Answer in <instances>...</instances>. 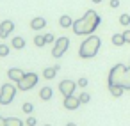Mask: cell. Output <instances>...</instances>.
<instances>
[{"mask_svg": "<svg viewBox=\"0 0 130 126\" xmlns=\"http://www.w3.org/2000/svg\"><path fill=\"white\" fill-rule=\"evenodd\" d=\"M100 16H98V13H94L93 9H89V11H86L84 13V16L82 18H78V20H75L73 22V32L77 34V36H91V34H94V30L98 29V25H100Z\"/></svg>", "mask_w": 130, "mask_h": 126, "instance_id": "cell-1", "label": "cell"}, {"mask_svg": "<svg viewBox=\"0 0 130 126\" xmlns=\"http://www.w3.org/2000/svg\"><path fill=\"white\" fill-rule=\"evenodd\" d=\"M109 85H121L125 91L130 89V66L116 64L109 73Z\"/></svg>", "mask_w": 130, "mask_h": 126, "instance_id": "cell-2", "label": "cell"}, {"mask_svg": "<svg viewBox=\"0 0 130 126\" xmlns=\"http://www.w3.org/2000/svg\"><path fill=\"white\" fill-rule=\"evenodd\" d=\"M100 46H102V39H100L98 36L91 34V36H87V37L82 41L80 50H78V55H80L82 59H93V57L98 53Z\"/></svg>", "mask_w": 130, "mask_h": 126, "instance_id": "cell-3", "label": "cell"}, {"mask_svg": "<svg viewBox=\"0 0 130 126\" xmlns=\"http://www.w3.org/2000/svg\"><path fill=\"white\" fill-rule=\"evenodd\" d=\"M18 92V87L13 85V83H4L0 87V105H9L13 103L14 96Z\"/></svg>", "mask_w": 130, "mask_h": 126, "instance_id": "cell-4", "label": "cell"}, {"mask_svg": "<svg viewBox=\"0 0 130 126\" xmlns=\"http://www.w3.org/2000/svg\"><path fill=\"white\" fill-rule=\"evenodd\" d=\"M68 48H70V39H68L66 36L57 37L55 43H54V48H52V55H54L55 59H59V57H62V55L68 52Z\"/></svg>", "mask_w": 130, "mask_h": 126, "instance_id": "cell-5", "label": "cell"}, {"mask_svg": "<svg viewBox=\"0 0 130 126\" xmlns=\"http://www.w3.org/2000/svg\"><path fill=\"white\" fill-rule=\"evenodd\" d=\"M38 80H39L38 73H25V76H23L20 82H16V87H18L20 91H30L32 87H36Z\"/></svg>", "mask_w": 130, "mask_h": 126, "instance_id": "cell-6", "label": "cell"}, {"mask_svg": "<svg viewBox=\"0 0 130 126\" xmlns=\"http://www.w3.org/2000/svg\"><path fill=\"white\" fill-rule=\"evenodd\" d=\"M75 89H77V83L73 80H62L59 83V91H61L62 96H71L75 92Z\"/></svg>", "mask_w": 130, "mask_h": 126, "instance_id": "cell-7", "label": "cell"}, {"mask_svg": "<svg viewBox=\"0 0 130 126\" xmlns=\"http://www.w3.org/2000/svg\"><path fill=\"white\" fill-rule=\"evenodd\" d=\"M13 30H14V23L11 20H4L0 23V37L2 39H7L9 34H13Z\"/></svg>", "mask_w": 130, "mask_h": 126, "instance_id": "cell-8", "label": "cell"}, {"mask_svg": "<svg viewBox=\"0 0 130 126\" xmlns=\"http://www.w3.org/2000/svg\"><path fill=\"white\" fill-rule=\"evenodd\" d=\"M82 103H80V99L77 98V96H64V108H68V110H77L78 107H80Z\"/></svg>", "mask_w": 130, "mask_h": 126, "instance_id": "cell-9", "label": "cell"}, {"mask_svg": "<svg viewBox=\"0 0 130 126\" xmlns=\"http://www.w3.org/2000/svg\"><path fill=\"white\" fill-rule=\"evenodd\" d=\"M7 76H9V80H13V82H20V80L25 76V71L20 69V68H11V69L7 71Z\"/></svg>", "mask_w": 130, "mask_h": 126, "instance_id": "cell-10", "label": "cell"}, {"mask_svg": "<svg viewBox=\"0 0 130 126\" xmlns=\"http://www.w3.org/2000/svg\"><path fill=\"white\" fill-rule=\"evenodd\" d=\"M45 27H46V20H45L43 16L32 18V22H30V29H32V30H41V29H45Z\"/></svg>", "mask_w": 130, "mask_h": 126, "instance_id": "cell-11", "label": "cell"}, {"mask_svg": "<svg viewBox=\"0 0 130 126\" xmlns=\"http://www.w3.org/2000/svg\"><path fill=\"white\" fill-rule=\"evenodd\" d=\"M61 68L59 66H50V68H45L43 69V76L46 78V80H52V78H55V75H57V71H59Z\"/></svg>", "mask_w": 130, "mask_h": 126, "instance_id": "cell-12", "label": "cell"}, {"mask_svg": "<svg viewBox=\"0 0 130 126\" xmlns=\"http://www.w3.org/2000/svg\"><path fill=\"white\" fill-rule=\"evenodd\" d=\"M73 18L71 16H68V14H62L61 18H59V25L62 27V29H70V27H73Z\"/></svg>", "mask_w": 130, "mask_h": 126, "instance_id": "cell-13", "label": "cell"}, {"mask_svg": "<svg viewBox=\"0 0 130 126\" xmlns=\"http://www.w3.org/2000/svg\"><path fill=\"white\" fill-rule=\"evenodd\" d=\"M11 46H13L14 50H22V48H25V37H22V36H18V37H13V41H11Z\"/></svg>", "mask_w": 130, "mask_h": 126, "instance_id": "cell-14", "label": "cell"}, {"mask_svg": "<svg viewBox=\"0 0 130 126\" xmlns=\"http://www.w3.org/2000/svg\"><path fill=\"white\" fill-rule=\"evenodd\" d=\"M52 94H54L52 87H41V91H39V98H41L43 101H48V99H52Z\"/></svg>", "mask_w": 130, "mask_h": 126, "instance_id": "cell-15", "label": "cell"}, {"mask_svg": "<svg viewBox=\"0 0 130 126\" xmlns=\"http://www.w3.org/2000/svg\"><path fill=\"white\" fill-rule=\"evenodd\" d=\"M109 92H110L114 98H119V96L125 92V89H123L121 85H109Z\"/></svg>", "mask_w": 130, "mask_h": 126, "instance_id": "cell-16", "label": "cell"}, {"mask_svg": "<svg viewBox=\"0 0 130 126\" xmlns=\"http://www.w3.org/2000/svg\"><path fill=\"white\" fill-rule=\"evenodd\" d=\"M110 41H112L114 46H123V45H125V37H123V34H114V36L110 37Z\"/></svg>", "mask_w": 130, "mask_h": 126, "instance_id": "cell-17", "label": "cell"}, {"mask_svg": "<svg viewBox=\"0 0 130 126\" xmlns=\"http://www.w3.org/2000/svg\"><path fill=\"white\" fill-rule=\"evenodd\" d=\"M6 126H23V121L18 117H7L6 119Z\"/></svg>", "mask_w": 130, "mask_h": 126, "instance_id": "cell-18", "label": "cell"}, {"mask_svg": "<svg viewBox=\"0 0 130 126\" xmlns=\"http://www.w3.org/2000/svg\"><path fill=\"white\" fill-rule=\"evenodd\" d=\"M34 45H36V46H39V48H43V46L46 45V39H45V36H41V34L34 36Z\"/></svg>", "mask_w": 130, "mask_h": 126, "instance_id": "cell-19", "label": "cell"}, {"mask_svg": "<svg viewBox=\"0 0 130 126\" xmlns=\"http://www.w3.org/2000/svg\"><path fill=\"white\" fill-rule=\"evenodd\" d=\"M119 25L128 27V25H130V14H121V16H119Z\"/></svg>", "mask_w": 130, "mask_h": 126, "instance_id": "cell-20", "label": "cell"}, {"mask_svg": "<svg viewBox=\"0 0 130 126\" xmlns=\"http://www.w3.org/2000/svg\"><path fill=\"white\" fill-rule=\"evenodd\" d=\"M9 50H11V46L0 45V57H7V55H9Z\"/></svg>", "mask_w": 130, "mask_h": 126, "instance_id": "cell-21", "label": "cell"}, {"mask_svg": "<svg viewBox=\"0 0 130 126\" xmlns=\"http://www.w3.org/2000/svg\"><path fill=\"white\" fill-rule=\"evenodd\" d=\"M78 99H80V103H84V105H86V103H89V101H91V94H87V92H82V94L78 96Z\"/></svg>", "mask_w": 130, "mask_h": 126, "instance_id": "cell-22", "label": "cell"}, {"mask_svg": "<svg viewBox=\"0 0 130 126\" xmlns=\"http://www.w3.org/2000/svg\"><path fill=\"white\" fill-rule=\"evenodd\" d=\"M22 110H23L25 114H30V112L34 110V105H32V103H23V107H22Z\"/></svg>", "mask_w": 130, "mask_h": 126, "instance_id": "cell-23", "label": "cell"}, {"mask_svg": "<svg viewBox=\"0 0 130 126\" xmlns=\"http://www.w3.org/2000/svg\"><path fill=\"white\" fill-rule=\"evenodd\" d=\"M87 82H89L87 78H78V82H77V85H78V87H86V85H87Z\"/></svg>", "mask_w": 130, "mask_h": 126, "instance_id": "cell-24", "label": "cell"}, {"mask_svg": "<svg viewBox=\"0 0 130 126\" xmlns=\"http://www.w3.org/2000/svg\"><path fill=\"white\" fill-rule=\"evenodd\" d=\"M36 122H38V121H36V117H32V115H30V117H27V126H36Z\"/></svg>", "mask_w": 130, "mask_h": 126, "instance_id": "cell-25", "label": "cell"}, {"mask_svg": "<svg viewBox=\"0 0 130 126\" xmlns=\"http://www.w3.org/2000/svg\"><path fill=\"white\" fill-rule=\"evenodd\" d=\"M45 39H46V43H55L54 34H45Z\"/></svg>", "mask_w": 130, "mask_h": 126, "instance_id": "cell-26", "label": "cell"}, {"mask_svg": "<svg viewBox=\"0 0 130 126\" xmlns=\"http://www.w3.org/2000/svg\"><path fill=\"white\" fill-rule=\"evenodd\" d=\"M123 37H125V43L130 45V30H125V32H123Z\"/></svg>", "mask_w": 130, "mask_h": 126, "instance_id": "cell-27", "label": "cell"}, {"mask_svg": "<svg viewBox=\"0 0 130 126\" xmlns=\"http://www.w3.org/2000/svg\"><path fill=\"white\" fill-rule=\"evenodd\" d=\"M110 7H112V9L119 7V0H110Z\"/></svg>", "mask_w": 130, "mask_h": 126, "instance_id": "cell-28", "label": "cell"}, {"mask_svg": "<svg viewBox=\"0 0 130 126\" xmlns=\"http://www.w3.org/2000/svg\"><path fill=\"white\" fill-rule=\"evenodd\" d=\"M0 126H6V119H4L2 115H0Z\"/></svg>", "mask_w": 130, "mask_h": 126, "instance_id": "cell-29", "label": "cell"}, {"mask_svg": "<svg viewBox=\"0 0 130 126\" xmlns=\"http://www.w3.org/2000/svg\"><path fill=\"white\" fill-rule=\"evenodd\" d=\"M66 126H77V124H75V122H68Z\"/></svg>", "mask_w": 130, "mask_h": 126, "instance_id": "cell-30", "label": "cell"}, {"mask_svg": "<svg viewBox=\"0 0 130 126\" xmlns=\"http://www.w3.org/2000/svg\"><path fill=\"white\" fill-rule=\"evenodd\" d=\"M93 2H94V4H100V2H102V0H93Z\"/></svg>", "mask_w": 130, "mask_h": 126, "instance_id": "cell-31", "label": "cell"}, {"mask_svg": "<svg viewBox=\"0 0 130 126\" xmlns=\"http://www.w3.org/2000/svg\"><path fill=\"white\" fill-rule=\"evenodd\" d=\"M45 126H50V124H45Z\"/></svg>", "mask_w": 130, "mask_h": 126, "instance_id": "cell-32", "label": "cell"}]
</instances>
